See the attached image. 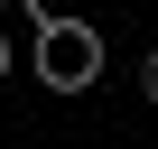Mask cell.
I'll list each match as a JSON object with an SVG mask.
<instances>
[{"label": "cell", "mask_w": 158, "mask_h": 149, "mask_svg": "<svg viewBox=\"0 0 158 149\" xmlns=\"http://www.w3.org/2000/svg\"><path fill=\"white\" fill-rule=\"evenodd\" d=\"M102 74V28H84V19H37V84L47 93H84Z\"/></svg>", "instance_id": "6da1fadb"}, {"label": "cell", "mask_w": 158, "mask_h": 149, "mask_svg": "<svg viewBox=\"0 0 158 149\" xmlns=\"http://www.w3.org/2000/svg\"><path fill=\"white\" fill-rule=\"evenodd\" d=\"M0 74H10V37H0Z\"/></svg>", "instance_id": "3957f363"}, {"label": "cell", "mask_w": 158, "mask_h": 149, "mask_svg": "<svg viewBox=\"0 0 158 149\" xmlns=\"http://www.w3.org/2000/svg\"><path fill=\"white\" fill-rule=\"evenodd\" d=\"M139 103H149V112H158V47H149V56H139Z\"/></svg>", "instance_id": "7a4b0ae2"}]
</instances>
